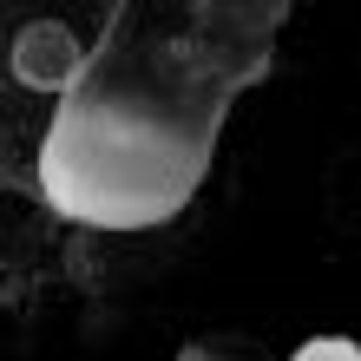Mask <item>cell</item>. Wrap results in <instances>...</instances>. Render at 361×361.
<instances>
[{
	"mask_svg": "<svg viewBox=\"0 0 361 361\" xmlns=\"http://www.w3.org/2000/svg\"><path fill=\"white\" fill-rule=\"evenodd\" d=\"M210 125L217 118L204 105L158 92L152 79H112V66L92 59L86 86L66 92L39 145L47 210L92 230L171 224L204 178Z\"/></svg>",
	"mask_w": 361,
	"mask_h": 361,
	"instance_id": "obj_1",
	"label": "cell"
},
{
	"mask_svg": "<svg viewBox=\"0 0 361 361\" xmlns=\"http://www.w3.org/2000/svg\"><path fill=\"white\" fill-rule=\"evenodd\" d=\"M7 73L27 92H59L66 99V92L86 86L92 53H86V39H79L66 20H27V27L13 33V47H7Z\"/></svg>",
	"mask_w": 361,
	"mask_h": 361,
	"instance_id": "obj_2",
	"label": "cell"
},
{
	"mask_svg": "<svg viewBox=\"0 0 361 361\" xmlns=\"http://www.w3.org/2000/svg\"><path fill=\"white\" fill-rule=\"evenodd\" d=\"M289 361H361V342H348V335H309Z\"/></svg>",
	"mask_w": 361,
	"mask_h": 361,
	"instance_id": "obj_3",
	"label": "cell"
},
{
	"mask_svg": "<svg viewBox=\"0 0 361 361\" xmlns=\"http://www.w3.org/2000/svg\"><path fill=\"white\" fill-rule=\"evenodd\" d=\"M178 361H237V355H217V348H204V342H190Z\"/></svg>",
	"mask_w": 361,
	"mask_h": 361,
	"instance_id": "obj_4",
	"label": "cell"
}]
</instances>
